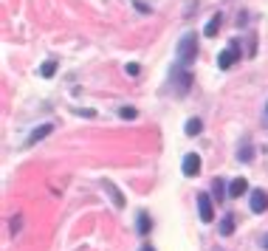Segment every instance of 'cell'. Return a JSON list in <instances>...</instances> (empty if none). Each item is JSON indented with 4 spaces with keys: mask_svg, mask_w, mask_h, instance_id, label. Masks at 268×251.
I'll use <instances>...</instances> for the list:
<instances>
[{
    "mask_svg": "<svg viewBox=\"0 0 268 251\" xmlns=\"http://www.w3.org/2000/svg\"><path fill=\"white\" fill-rule=\"evenodd\" d=\"M195 57H198V37L189 31V34H183V37H181V43H178L175 60H178V65L186 68L189 62H195Z\"/></svg>",
    "mask_w": 268,
    "mask_h": 251,
    "instance_id": "1",
    "label": "cell"
},
{
    "mask_svg": "<svg viewBox=\"0 0 268 251\" xmlns=\"http://www.w3.org/2000/svg\"><path fill=\"white\" fill-rule=\"evenodd\" d=\"M189 85H192V74H189L183 65H175L172 68V93H175V96H186Z\"/></svg>",
    "mask_w": 268,
    "mask_h": 251,
    "instance_id": "2",
    "label": "cell"
},
{
    "mask_svg": "<svg viewBox=\"0 0 268 251\" xmlns=\"http://www.w3.org/2000/svg\"><path fill=\"white\" fill-rule=\"evenodd\" d=\"M237 60H240V45H237V43H232L226 51H220V57H218V68H220V71H229V68H232Z\"/></svg>",
    "mask_w": 268,
    "mask_h": 251,
    "instance_id": "3",
    "label": "cell"
},
{
    "mask_svg": "<svg viewBox=\"0 0 268 251\" xmlns=\"http://www.w3.org/2000/svg\"><path fill=\"white\" fill-rule=\"evenodd\" d=\"M198 212H201V220L203 223H212L215 220V201L206 195V192L198 195Z\"/></svg>",
    "mask_w": 268,
    "mask_h": 251,
    "instance_id": "4",
    "label": "cell"
},
{
    "mask_svg": "<svg viewBox=\"0 0 268 251\" xmlns=\"http://www.w3.org/2000/svg\"><path fill=\"white\" fill-rule=\"evenodd\" d=\"M249 203H251V212H254V214H262L268 209V192L254 189V192H251V201Z\"/></svg>",
    "mask_w": 268,
    "mask_h": 251,
    "instance_id": "5",
    "label": "cell"
},
{
    "mask_svg": "<svg viewBox=\"0 0 268 251\" xmlns=\"http://www.w3.org/2000/svg\"><path fill=\"white\" fill-rule=\"evenodd\" d=\"M181 170H183V175H186V178H195L198 172H201V158H198L195 153H189L186 158H183Z\"/></svg>",
    "mask_w": 268,
    "mask_h": 251,
    "instance_id": "6",
    "label": "cell"
},
{
    "mask_svg": "<svg viewBox=\"0 0 268 251\" xmlns=\"http://www.w3.org/2000/svg\"><path fill=\"white\" fill-rule=\"evenodd\" d=\"M249 192V181L246 178H234L232 184H229V195L232 198H240V195H246Z\"/></svg>",
    "mask_w": 268,
    "mask_h": 251,
    "instance_id": "7",
    "label": "cell"
},
{
    "mask_svg": "<svg viewBox=\"0 0 268 251\" xmlns=\"http://www.w3.org/2000/svg\"><path fill=\"white\" fill-rule=\"evenodd\" d=\"M51 133H54V124H43V127H37L34 133L29 135V141H25V144L31 147V144H37V141H43L45 135H51Z\"/></svg>",
    "mask_w": 268,
    "mask_h": 251,
    "instance_id": "8",
    "label": "cell"
},
{
    "mask_svg": "<svg viewBox=\"0 0 268 251\" xmlns=\"http://www.w3.org/2000/svg\"><path fill=\"white\" fill-rule=\"evenodd\" d=\"M220 23H223V17H220V14H212L209 23H206V29H203V34H206V37H215V34L220 31Z\"/></svg>",
    "mask_w": 268,
    "mask_h": 251,
    "instance_id": "9",
    "label": "cell"
},
{
    "mask_svg": "<svg viewBox=\"0 0 268 251\" xmlns=\"http://www.w3.org/2000/svg\"><path fill=\"white\" fill-rule=\"evenodd\" d=\"M237 158H240V161H246V164H249V161L254 158V150H251V141H249V138H243V144L237 147Z\"/></svg>",
    "mask_w": 268,
    "mask_h": 251,
    "instance_id": "10",
    "label": "cell"
},
{
    "mask_svg": "<svg viewBox=\"0 0 268 251\" xmlns=\"http://www.w3.org/2000/svg\"><path fill=\"white\" fill-rule=\"evenodd\" d=\"M218 229H220V234H223V237H229V234L234 232V214H226L223 220H220Z\"/></svg>",
    "mask_w": 268,
    "mask_h": 251,
    "instance_id": "11",
    "label": "cell"
},
{
    "mask_svg": "<svg viewBox=\"0 0 268 251\" xmlns=\"http://www.w3.org/2000/svg\"><path fill=\"white\" fill-rule=\"evenodd\" d=\"M104 189L110 192V198H113V203H116V206H124V195L116 189V184H110V181H104Z\"/></svg>",
    "mask_w": 268,
    "mask_h": 251,
    "instance_id": "12",
    "label": "cell"
},
{
    "mask_svg": "<svg viewBox=\"0 0 268 251\" xmlns=\"http://www.w3.org/2000/svg\"><path fill=\"white\" fill-rule=\"evenodd\" d=\"M223 192H226L223 181H220V178H215V181H212V201L220 203V201H223Z\"/></svg>",
    "mask_w": 268,
    "mask_h": 251,
    "instance_id": "13",
    "label": "cell"
},
{
    "mask_svg": "<svg viewBox=\"0 0 268 251\" xmlns=\"http://www.w3.org/2000/svg\"><path fill=\"white\" fill-rule=\"evenodd\" d=\"M54 74H57V62L54 60H48V62H43V65H40V76H43V79H51Z\"/></svg>",
    "mask_w": 268,
    "mask_h": 251,
    "instance_id": "14",
    "label": "cell"
},
{
    "mask_svg": "<svg viewBox=\"0 0 268 251\" xmlns=\"http://www.w3.org/2000/svg\"><path fill=\"white\" fill-rule=\"evenodd\" d=\"M183 130H186V135H198V133L203 130V124H201V119H189Z\"/></svg>",
    "mask_w": 268,
    "mask_h": 251,
    "instance_id": "15",
    "label": "cell"
},
{
    "mask_svg": "<svg viewBox=\"0 0 268 251\" xmlns=\"http://www.w3.org/2000/svg\"><path fill=\"white\" fill-rule=\"evenodd\" d=\"M150 226H152V223H150V214L141 212L139 214V234H147V232H150Z\"/></svg>",
    "mask_w": 268,
    "mask_h": 251,
    "instance_id": "16",
    "label": "cell"
},
{
    "mask_svg": "<svg viewBox=\"0 0 268 251\" xmlns=\"http://www.w3.org/2000/svg\"><path fill=\"white\" fill-rule=\"evenodd\" d=\"M119 116H122V119H136V116H139V110H136V107H122Z\"/></svg>",
    "mask_w": 268,
    "mask_h": 251,
    "instance_id": "17",
    "label": "cell"
},
{
    "mask_svg": "<svg viewBox=\"0 0 268 251\" xmlns=\"http://www.w3.org/2000/svg\"><path fill=\"white\" fill-rule=\"evenodd\" d=\"M124 71H127V76H139V71H141V68L136 65V62H130V65H124Z\"/></svg>",
    "mask_w": 268,
    "mask_h": 251,
    "instance_id": "18",
    "label": "cell"
},
{
    "mask_svg": "<svg viewBox=\"0 0 268 251\" xmlns=\"http://www.w3.org/2000/svg\"><path fill=\"white\" fill-rule=\"evenodd\" d=\"M262 245H265V248H268V234H265V237H262Z\"/></svg>",
    "mask_w": 268,
    "mask_h": 251,
    "instance_id": "19",
    "label": "cell"
},
{
    "mask_svg": "<svg viewBox=\"0 0 268 251\" xmlns=\"http://www.w3.org/2000/svg\"><path fill=\"white\" fill-rule=\"evenodd\" d=\"M141 251H155V248H150V245H144V248H141Z\"/></svg>",
    "mask_w": 268,
    "mask_h": 251,
    "instance_id": "20",
    "label": "cell"
}]
</instances>
